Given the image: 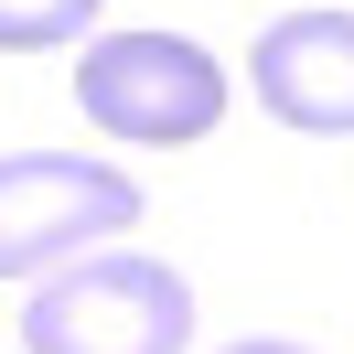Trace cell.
I'll list each match as a JSON object with an SVG mask.
<instances>
[{
	"label": "cell",
	"mask_w": 354,
	"mask_h": 354,
	"mask_svg": "<svg viewBox=\"0 0 354 354\" xmlns=\"http://www.w3.org/2000/svg\"><path fill=\"white\" fill-rule=\"evenodd\" d=\"M194 279L172 258H86L22 301V354H183Z\"/></svg>",
	"instance_id": "cell-1"
},
{
	"label": "cell",
	"mask_w": 354,
	"mask_h": 354,
	"mask_svg": "<svg viewBox=\"0 0 354 354\" xmlns=\"http://www.w3.org/2000/svg\"><path fill=\"white\" fill-rule=\"evenodd\" d=\"M75 108L108 140L172 151V140H204L225 118V65L194 32H97L86 65H75Z\"/></svg>",
	"instance_id": "cell-2"
},
{
	"label": "cell",
	"mask_w": 354,
	"mask_h": 354,
	"mask_svg": "<svg viewBox=\"0 0 354 354\" xmlns=\"http://www.w3.org/2000/svg\"><path fill=\"white\" fill-rule=\"evenodd\" d=\"M129 225H140V183L108 172V161H86V151H11L0 161V279L65 268L97 236H129Z\"/></svg>",
	"instance_id": "cell-3"
},
{
	"label": "cell",
	"mask_w": 354,
	"mask_h": 354,
	"mask_svg": "<svg viewBox=\"0 0 354 354\" xmlns=\"http://www.w3.org/2000/svg\"><path fill=\"white\" fill-rule=\"evenodd\" d=\"M247 75H258V108L279 129L344 140L354 129V11H279L247 54Z\"/></svg>",
	"instance_id": "cell-4"
},
{
	"label": "cell",
	"mask_w": 354,
	"mask_h": 354,
	"mask_svg": "<svg viewBox=\"0 0 354 354\" xmlns=\"http://www.w3.org/2000/svg\"><path fill=\"white\" fill-rule=\"evenodd\" d=\"M97 22V0H0V54H44V44H75Z\"/></svg>",
	"instance_id": "cell-5"
},
{
	"label": "cell",
	"mask_w": 354,
	"mask_h": 354,
	"mask_svg": "<svg viewBox=\"0 0 354 354\" xmlns=\"http://www.w3.org/2000/svg\"><path fill=\"white\" fill-rule=\"evenodd\" d=\"M225 354H301V344H258V333H247V344H225Z\"/></svg>",
	"instance_id": "cell-6"
}]
</instances>
